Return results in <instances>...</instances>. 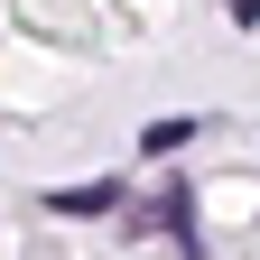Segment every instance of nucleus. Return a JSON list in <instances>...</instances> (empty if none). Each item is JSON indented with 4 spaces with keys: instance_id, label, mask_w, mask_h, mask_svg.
Here are the masks:
<instances>
[{
    "instance_id": "f257e3e1",
    "label": "nucleus",
    "mask_w": 260,
    "mask_h": 260,
    "mask_svg": "<svg viewBox=\"0 0 260 260\" xmlns=\"http://www.w3.org/2000/svg\"><path fill=\"white\" fill-rule=\"evenodd\" d=\"M112 205H121L112 186H75V195H56V214H112Z\"/></svg>"
}]
</instances>
